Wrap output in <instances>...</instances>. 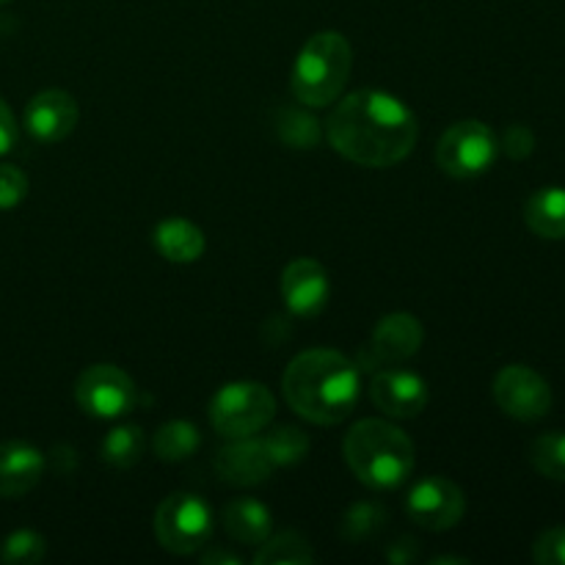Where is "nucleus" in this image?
<instances>
[{"instance_id": "nucleus-1", "label": "nucleus", "mask_w": 565, "mask_h": 565, "mask_svg": "<svg viewBox=\"0 0 565 565\" xmlns=\"http://www.w3.org/2000/svg\"><path fill=\"white\" fill-rule=\"evenodd\" d=\"M326 136L351 163L386 169L412 154L417 116L403 99L379 88H362L337 103L326 121Z\"/></svg>"}, {"instance_id": "nucleus-2", "label": "nucleus", "mask_w": 565, "mask_h": 565, "mask_svg": "<svg viewBox=\"0 0 565 565\" xmlns=\"http://www.w3.org/2000/svg\"><path fill=\"white\" fill-rule=\"evenodd\" d=\"M287 403L315 425H337L348 419L362 392L359 367L329 348L298 353L281 379Z\"/></svg>"}, {"instance_id": "nucleus-3", "label": "nucleus", "mask_w": 565, "mask_h": 565, "mask_svg": "<svg viewBox=\"0 0 565 565\" xmlns=\"http://www.w3.org/2000/svg\"><path fill=\"white\" fill-rule=\"evenodd\" d=\"M345 463L370 489H397L414 469V445L397 425L362 419L342 441Z\"/></svg>"}, {"instance_id": "nucleus-4", "label": "nucleus", "mask_w": 565, "mask_h": 565, "mask_svg": "<svg viewBox=\"0 0 565 565\" xmlns=\"http://www.w3.org/2000/svg\"><path fill=\"white\" fill-rule=\"evenodd\" d=\"M353 53L342 33L320 31L309 39L292 66V94L307 108H326L345 88Z\"/></svg>"}, {"instance_id": "nucleus-5", "label": "nucleus", "mask_w": 565, "mask_h": 565, "mask_svg": "<svg viewBox=\"0 0 565 565\" xmlns=\"http://www.w3.org/2000/svg\"><path fill=\"white\" fill-rule=\"evenodd\" d=\"M276 417V397L265 384L235 381L215 392L210 401V425L226 439H246L268 428Z\"/></svg>"}, {"instance_id": "nucleus-6", "label": "nucleus", "mask_w": 565, "mask_h": 565, "mask_svg": "<svg viewBox=\"0 0 565 565\" xmlns=\"http://www.w3.org/2000/svg\"><path fill=\"white\" fill-rule=\"evenodd\" d=\"M154 535L160 546L174 555H193L213 535V513L199 494H171L154 513Z\"/></svg>"}, {"instance_id": "nucleus-7", "label": "nucleus", "mask_w": 565, "mask_h": 565, "mask_svg": "<svg viewBox=\"0 0 565 565\" xmlns=\"http://www.w3.org/2000/svg\"><path fill=\"white\" fill-rule=\"evenodd\" d=\"M497 154H500V141H497L494 130L483 121L467 119L452 125L441 136L439 147H436V163L456 180H472L494 166Z\"/></svg>"}, {"instance_id": "nucleus-8", "label": "nucleus", "mask_w": 565, "mask_h": 565, "mask_svg": "<svg viewBox=\"0 0 565 565\" xmlns=\"http://www.w3.org/2000/svg\"><path fill=\"white\" fill-rule=\"evenodd\" d=\"M77 406L97 419H116L136 403V384L116 364H92L75 384Z\"/></svg>"}, {"instance_id": "nucleus-9", "label": "nucleus", "mask_w": 565, "mask_h": 565, "mask_svg": "<svg viewBox=\"0 0 565 565\" xmlns=\"http://www.w3.org/2000/svg\"><path fill=\"white\" fill-rule=\"evenodd\" d=\"M494 401L508 417L535 423L544 419L552 408V390L533 367L508 364L494 379Z\"/></svg>"}, {"instance_id": "nucleus-10", "label": "nucleus", "mask_w": 565, "mask_h": 565, "mask_svg": "<svg viewBox=\"0 0 565 565\" xmlns=\"http://www.w3.org/2000/svg\"><path fill=\"white\" fill-rule=\"evenodd\" d=\"M406 511L414 519V524H419L423 530L445 533V530L456 527L461 522L463 511H467V500H463V491L452 480L423 478L408 491Z\"/></svg>"}, {"instance_id": "nucleus-11", "label": "nucleus", "mask_w": 565, "mask_h": 565, "mask_svg": "<svg viewBox=\"0 0 565 565\" xmlns=\"http://www.w3.org/2000/svg\"><path fill=\"white\" fill-rule=\"evenodd\" d=\"M423 323H419L414 315H386V318L375 326L367 351L362 353V367L381 370L386 367V364L406 362V359H412L414 353L423 348Z\"/></svg>"}, {"instance_id": "nucleus-12", "label": "nucleus", "mask_w": 565, "mask_h": 565, "mask_svg": "<svg viewBox=\"0 0 565 565\" xmlns=\"http://www.w3.org/2000/svg\"><path fill=\"white\" fill-rule=\"evenodd\" d=\"M370 397L390 417L414 419L428 406V384L408 370H375Z\"/></svg>"}, {"instance_id": "nucleus-13", "label": "nucleus", "mask_w": 565, "mask_h": 565, "mask_svg": "<svg viewBox=\"0 0 565 565\" xmlns=\"http://www.w3.org/2000/svg\"><path fill=\"white\" fill-rule=\"evenodd\" d=\"M281 296L298 318H315L329 301V274L318 259L298 257L281 274Z\"/></svg>"}, {"instance_id": "nucleus-14", "label": "nucleus", "mask_w": 565, "mask_h": 565, "mask_svg": "<svg viewBox=\"0 0 565 565\" xmlns=\"http://www.w3.org/2000/svg\"><path fill=\"white\" fill-rule=\"evenodd\" d=\"M77 108L75 97L70 92H61V88H47V92H39L36 97L28 103L25 108V127L36 141L42 143H55L64 141L77 125Z\"/></svg>"}, {"instance_id": "nucleus-15", "label": "nucleus", "mask_w": 565, "mask_h": 565, "mask_svg": "<svg viewBox=\"0 0 565 565\" xmlns=\"http://www.w3.org/2000/svg\"><path fill=\"white\" fill-rule=\"evenodd\" d=\"M44 475V456L28 441L0 445V497L14 500L39 486Z\"/></svg>"}, {"instance_id": "nucleus-16", "label": "nucleus", "mask_w": 565, "mask_h": 565, "mask_svg": "<svg viewBox=\"0 0 565 565\" xmlns=\"http://www.w3.org/2000/svg\"><path fill=\"white\" fill-rule=\"evenodd\" d=\"M215 469H218V475L226 483L257 486L263 480H268L276 467L268 458V452H265L263 441L246 436V439H235L218 452Z\"/></svg>"}, {"instance_id": "nucleus-17", "label": "nucleus", "mask_w": 565, "mask_h": 565, "mask_svg": "<svg viewBox=\"0 0 565 565\" xmlns=\"http://www.w3.org/2000/svg\"><path fill=\"white\" fill-rule=\"evenodd\" d=\"M154 248L169 263H196L204 254V235L196 224L185 218H166L154 226Z\"/></svg>"}, {"instance_id": "nucleus-18", "label": "nucleus", "mask_w": 565, "mask_h": 565, "mask_svg": "<svg viewBox=\"0 0 565 565\" xmlns=\"http://www.w3.org/2000/svg\"><path fill=\"white\" fill-rule=\"evenodd\" d=\"M224 527L232 541H241L246 546H259L270 535L274 516L259 500L243 497L224 508Z\"/></svg>"}, {"instance_id": "nucleus-19", "label": "nucleus", "mask_w": 565, "mask_h": 565, "mask_svg": "<svg viewBox=\"0 0 565 565\" xmlns=\"http://www.w3.org/2000/svg\"><path fill=\"white\" fill-rule=\"evenodd\" d=\"M524 221L546 241H565V188H541L524 204Z\"/></svg>"}, {"instance_id": "nucleus-20", "label": "nucleus", "mask_w": 565, "mask_h": 565, "mask_svg": "<svg viewBox=\"0 0 565 565\" xmlns=\"http://www.w3.org/2000/svg\"><path fill=\"white\" fill-rule=\"evenodd\" d=\"M199 445H202V436H199L196 425L185 423V419H171V423L160 425L152 439L154 456L166 463L185 461L199 450Z\"/></svg>"}, {"instance_id": "nucleus-21", "label": "nucleus", "mask_w": 565, "mask_h": 565, "mask_svg": "<svg viewBox=\"0 0 565 565\" xmlns=\"http://www.w3.org/2000/svg\"><path fill=\"white\" fill-rule=\"evenodd\" d=\"M103 458L116 469H130L141 461L147 450V436L138 425H119L103 439Z\"/></svg>"}, {"instance_id": "nucleus-22", "label": "nucleus", "mask_w": 565, "mask_h": 565, "mask_svg": "<svg viewBox=\"0 0 565 565\" xmlns=\"http://www.w3.org/2000/svg\"><path fill=\"white\" fill-rule=\"evenodd\" d=\"M254 563L257 565H309L315 563V552L307 541L298 533H279L274 539H265L259 544L257 555H254Z\"/></svg>"}, {"instance_id": "nucleus-23", "label": "nucleus", "mask_w": 565, "mask_h": 565, "mask_svg": "<svg viewBox=\"0 0 565 565\" xmlns=\"http://www.w3.org/2000/svg\"><path fill=\"white\" fill-rule=\"evenodd\" d=\"M259 441H263L265 452H268V458L274 461L276 469L292 467V463H298L309 452L307 434L298 430L296 425H279V428L265 434Z\"/></svg>"}, {"instance_id": "nucleus-24", "label": "nucleus", "mask_w": 565, "mask_h": 565, "mask_svg": "<svg viewBox=\"0 0 565 565\" xmlns=\"http://www.w3.org/2000/svg\"><path fill=\"white\" fill-rule=\"evenodd\" d=\"M276 130L285 143H290L292 149H312L320 141V125L312 114H307L303 108H281L279 121H276Z\"/></svg>"}, {"instance_id": "nucleus-25", "label": "nucleus", "mask_w": 565, "mask_h": 565, "mask_svg": "<svg viewBox=\"0 0 565 565\" xmlns=\"http://www.w3.org/2000/svg\"><path fill=\"white\" fill-rule=\"evenodd\" d=\"M530 461L544 478L565 480V430L541 434L530 447Z\"/></svg>"}, {"instance_id": "nucleus-26", "label": "nucleus", "mask_w": 565, "mask_h": 565, "mask_svg": "<svg viewBox=\"0 0 565 565\" xmlns=\"http://www.w3.org/2000/svg\"><path fill=\"white\" fill-rule=\"evenodd\" d=\"M44 552H47V546H44L42 535L33 533V530H17L0 546V561L9 565H31L42 561Z\"/></svg>"}, {"instance_id": "nucleus-27", "label": "nucleus", "mask_w": 565, "mask_h": 565, "mask_svg": "<svg viewBox=\"0 0 565 565\" xmlns=\"http://www.w3.org/2000/svg\"><path fill=\"white\" fill-rule=\"evenodd\" d=\"M386 522L384 508L375 505V502H356L351 511L345 513V522H342V535L351 541H364L373 539Z\"/></svg>"}, {"instance_id": "nucleus-28", "label": "nucleus", "mask_w": 565, "mask_h": 565, "mask_svg": "<svg viewBox=\"0 0 565 565\" xmlns=\"http://www.w3.org/2000/svg\"><path fill=\"white\" fill-rule=\"evenodd\" d=\"M28 196V177L17 166H0V210H11Z\"/></svg>"}, {"instance_id": "nucleus-29", "label": "nucleus", "mask_w": 565, "mask_h": 565, "mask_svg": "<svg viewBox=\"0 0 565 565\" xmlns=\"http://www.w3.org/2000/svg\"><path fill=\"white\" fill-rule=\"evenodd\" d=\"M533 557L541 565H565V527H552L541 533L533 546Z\"/></svg>"}, {"instance_id": "nucleus-30", "label": "nucleus", "mask_w": 565, "mask_h": 565, "mask_svg": "<svg viewBox=\"0 0 565 565\" xmlns=\"http://www.w3.org/2000/svg\"><path fill=\"white\" fill-rule=\"evenodd\" d=\"M502 152L508 154V158L513 160H524L533 154L535 149V136L533 130H530L527 125H511L505 130V136H502Z\"/></svg>"}, {"instance_id": "nucleus-31", "label": "nucleus", "mask_w": 565, "mask_h": 565, "mask_svg": "<svg viewBox=\"0 0 565 565\" xmlns=\"http://www.w3.org/2000/svg\"><path fill=\"white\" fill-rule=\"evenodd\" d=\"M17 143V121L9 105L0 99V154L11 152Z\"/></svg>"}, {"instance_id": "nucleus-32", "label": "nucleus", "mask_w": 565, "mask_h": 565, "mask_svg": "<svg viewBox=\"0 0 565 565\" xmlns=\"http://www.w3.org/2000/svg\"><path fill=\"white\" fill-rule=\"evenodd\" d=\"M414 544H417V541L401 539L390 552H386V557H390L392 563H412L414 557H417V546Z\"/></svg>"}, {"instance_id": "nucleus-33", "label": "nucleus", "mask_w": 565, "mask_h": 565, "mask_svg": "<svg viewBox=\"0 0 565 565\" xmlns=\"http://www.w3.org/2000/svg\"><path fill=\"white\" fill-rule=\"evenodd\" d=\"M204 563H226V565H241V557L235 552H224V550H215V552H204L202 555Z\"/></svg>"}, {"instance_id": "nucleus-34", "label": "nucleus", "mask_w": 565, "mask_h": 565, "mask_svg": "<svg viewBox=\"0 0 565 565\" xmlns=\"http://www.w3.org/2000/svg\"><path fill=\"white\" fill-rule=\"evenodd\" d=\"M436 563H467L463 557H434V565Z\"/></svg>"}, {"instance_id": "nucleus-35", "label": "nucleus", "mask_w": 565, "mask_h": 565, "mask_svg": "<svg viewBox=\"0 0 565 565\" xmlns=\"http://www.w3.org/2000/svg\"><path fill=\"white\" fill-rule=\"evenodd\" d=\"M0 3H6V0H0Z\"/></svg>"}]
</instances>
